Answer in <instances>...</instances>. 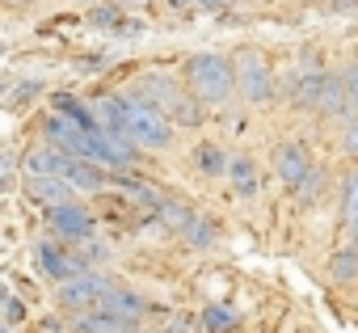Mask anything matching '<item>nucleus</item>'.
Instances as JSON below:
<instances>
[{"instance_id":"30","label":"nucleus","mask_w":358,"mask_h":333,"mask_svg":"<svg viewBox=\"0 0 358 333\" xmlns=\"http://www.w3.org/2000/svg\"><path fill=\"white\" fill-rule=\"evenodd\" d=\"M203 5H211V9H220V5H228V0H203Z\"/></svg>"},{"instance_id":"3","label":"nucleus","mask_w":358,"mask_h":333,"mask_svg":"<svg viewBox=\"0 0 358 333\" xmlns=\"http://www.w3.org/2000/svg\"><path fill=\"white\" fill-rule=\"evenodd\" d=\"M232 64H236V89H241V97L253 101V106H266L274 97V76H270L266 55L253 51V47H245V51H236Z\"/></svg>"},{"instance_id":"25","label":"nucleus","mask_w":358,"mask_h":333,"mask_svg":"<svg viewBox=\"0 0 358 333\" xmlns=\"http://www.w3.org/2000/svg\"><path fill=\"white\" fill-rule=\"evenodd\" d=\"M0 173H5V190H13V173H17V156L5 152V160H0Z\"/></svg>"},{"instance_id":"31","label":"nucleus","mask_w":358,"mask_h":333,"mask_svg":"<svg viewBox=\"0 0 358 333\" xmlns=\"http://www.w3.org/2000/svg\"><path fill=\"white\" fill-rule=\"evenodd\" d=\"M337 5H354V0H337Z\"/></svg>"},{"instance_id":"32","label":"nucleus","mask_w":358,"mask_h":333,"mask_svg":"<svg viewBox=\"0 0 358 333\" xmlns=\"http://www.w3.org/2000/svg\"><path fill=\"white\" fill-rule=\"evenodd\" d=\"M13 5H22V0H13Z\"/></svg>"},{"instance_id":"5","label":"nucleus","mask_w":358,"mask_h":333,"mask_svg":"<svg viewBox=\"0 0 358 333\" xmlns=\"http://www.w3.org/2000/svg\"><path fill=\"white\" fill-rule=\"evenodd\" d=\"M34 257H38L43 274L55 278L59 287L72 283V278H80V274H89V270H85L89 262H85L76 249H64V245H55V241H38V245H34Z\"/></svg>"},{"instance_id":"6","label":"nucleus","mask_w":358,"mask_h":333,"mask_svg":"<svg viewBox=\"0 0 358 333\" xmlns=\"http://www.w3.org/2000/svg\"><path fill=\"white\" fill-rule=\"evenodd\" d=\"M47 228H51L59 241L80 245V241L93 236V215H89L80 203H64V207H51V211H47Z\"/></svg>"},{"instance_id":"28","label":"nucleus","mask_w":358,"mask_h":333,"mask_svg":"<svg viewBox=\"0 0 358 333\" xmlns=\"http://www.w3.org/2000/svg\"><path fill=\"white\" fill-rule=\"evenodd\" d=\"M345 152H350V156H358V118H350V122H345Z\"/></svg>"},{"instance_id":"18","label":"nucleus","mask_w":358,"mask_h":333,"mask_svg":"<svg viewBox=\"0 0 358 333\" xmlns=\"http://www.w3.org/2000/svg\"><path fill=\"white\" fill-rule=\"evenodd\" d=\"M329 274H333L337 283H354V278H358V245L337 249V253L329 257Z\"/></svg>"},{"instance_id":"14","label":"nucleus","mask_w":358,"mask_h":333,"mask_svg":"<svg viewBox=\"0 0 358 333\" xmlns=\"http://www.w3.org/2000/svg\"><path fill=\"white\" fill-rule=\"evenodd\" d=\"M64 182H72L76 190H101L106 186V173L97 169L93 160H80V156H68V164H64V173H59Z\"/></svg>"},{"instance_id":"21","label":"nucleus","mask_w":358,"mask_h":333,"mask_svg":"<svg viewBox=\"0 0 358 333\" xmlns=\"http://www.w3.org/2000/svg\"><path fill=\"white\" fill-rule=\"evenodd\" d=\"M354 211H358V169L345 173V182H341V215L354 220Z\"/></svg>"},{"instance_id":"19","label":"nucleus","mask_w":358,"mask_h":333,"mask_svg":"<svg viewBox=\"0 0 358 333\" xmlns=\"http://www.w3.org/2000/svg\"><path fill=\"white\" fill-rule=\"evenodd\" d=\"M203 329H211V333H232V329H236V312L224 308V304H211V308H203Z\"/></svg>"},{"instance_id":"2","label":"nucleus","mask_w":358,"mask_h":333,"mask_svg":"<svg viewBox=\"0 0 358 333\" xmlns=\"http://www.w3.org/2000/svg\"><path fill=\"white\" fill-rule=\"evenodd\" d=\"M122 131H127L139 148H148V152H160V148L173 143V118H169L160 106L143 101L139 93L122 97Z\"/></svg>"},{"instance_id":"24","label":"nucleus","mask_w":358,"mask_h":333,"mask_svg":"<svg viewBox=\"0 0 358 333\" xmlns=\"http://www.w3.org/2000/svg\"><path fill=\"white\" fill-rule=\"evenodd\" d=\"M38 93H43V85H38V80H26V85L13 89V101H9V106H22V101H30V97H38Z\"/></svg>"},{"instance_id":"8","label":"nucleus","mask_w":358,"mask_h":333,"mask_svg":"<svg viewBox=\"0 0 358 333\" xmlns=\"http://www.w3.org/2000/svg\"><path fill=\"white\" fill-rule=\"evenodd\" d=\"M324 68H316V59H308L299 72H295V85H291V101L299 110H320V89H324Z\"/></svg>"},{"instance_id":"20","label":"nucleus","mask_w":358,"mask_h":333,"mask_svg":"<svg viewBox=\"0 0 358 333\" xmlns=\"http://www.w3.org/2000/svg\"><path fill=\"white\" fill-rule=\"evenodd\" d=\"M186 245H194V249H207V245H215V224L194 215V220L186 224Z\"/></svg>"},{"instance_id":"27","label":"nucleus","mask_w":358,"mask_h":333,"mask_svg":"<svg viewBox=\"0 0 358 333\" xmlns=\"http://www.w3.org/2000/svg\"><path fill=\"white\" fill-rule=\"evenodd\" d=\"M341 76H345V89H350V101H354V110H358V64H350V68H345Z\"/></svg>"},{"instance_id":"17","label":"nucleus","mask_w":358,"mask_h":333,"mask_svg":"<svg viewBox=\"0 0 358 333\" xmlns=\"http://www.w3.org/2000/svg\"><path fill=\"white\" fill-rule=\"evenodd\" d=\"M194 169L207 173V178H220L224 169H232V160H228L215 143H199V148H194Z\"/></svg>"},{"instance_id":"13","label":"nucleus","mask_w":358,"mask_h":333,"mask_svg":"<svg viewBox=\"0 0 358 333\" xmlns=\"http://www.w3.org/2000/svg\"><path fill=\"white\" fill-rule=\"evenodd\" d=\"M135 93H139L143 101H152V106H160V110H164V106H169V110H177V106H182V101H186V93H182V89H177V85H173L169 76H143Z\"/></svg>"},{"instance_id":"7","label":"nucleus","mask_w":358,"mask_h":333,"mask_svg":"<svg viewBox=\"0 0 358 333\" xmlns=\"http://www.w3.org/2000/svg\"><path fill=\"white\" fill-rule=\"evenodd\" d=\"M274 169H278L282 186H291V190H303L308 178L316 173L303 143H278V148H274Z\"/></svg>"},{"instance_id":"22","label":"nucleus","mask_w":358,"mask_h":333,"mask_svg":"<svg viewBox=\"0 0 358 333\" xmlns=\"http://www.w3.org/2000/svg\"><path fill=\"white\" fill-rule=\"evenodd\" d=\"M76 253L93 266V262H106V257H110V245H106V241H97V236H89V241H80V249H76Z\"/></svg>"},{"instance_id":"12","label":"nucleus","mask_w":358,"mask_h":333,"mask_svg":"<svg viewBox=\"0 0 358 333\" xmlns=\"http://www.w3.org/2000/svg\"><path fill=\"white\" fill-rule=\"evenodd\" d=\"M64 164H68V152H59L55 143L30 148V152H26V178H59Z\"/></svg>"},{"instance_id":"16","label":"nucleus","mask_w":358,"mask_h":333,"mask_svg":"<svg viewBox=\"0 0 358 333\" xmlns=\"http://www.w3.org/2000/svg\"><path fill=\"white\" fill-rule=\"evenodd\" d=\"M228 178H232V186H236L241 199H253V194H257V164H253L249 156H236V160H232Z\"/></svg>"},{"instance_id":"4","label":"nucleus","mask_w":358,"mask_h":333,"mask_svg":"<svg viewBox=\"0 0 358 333\" xmlns=\"http://www.w3.org/2000/svg\"><path fill=\"white\" fill-rule=\"evenodd\" d=\"M110 291H114V278L89 270V274H80V278H72V283L59 287V308H64L68 316H80V312L101 308V299H106Z\"/></svg>"},{"instance_id":"10","label":"nucleus","mask_w":358,"mask_h":333,"mask_svg":"<svg viewBox=\"0 0 358 333\" xmlns=\"http://www.w3.org/2000/svg\"><path fill=\"white\" fill-rule=\"evenodd\" d=\"M320 114H324V118H350V114H354V101H350V89H345V76H341V72H329V76H324Z\"/></svg>"},{"instance_id":"15","label":"nucleus","mask_w":358,"mask_h":333,"mask_svg":"<svg viewBox=\"0 0 358 333\" xmlns=\"http://www.w3.org/2000/svg\"><path fill=\"white\" fill-rule=\"evenodd\" d=\"M72 333H135V329L122 325L118 316H110L106 308H93V312L72 316Z\"/></svg>"},{"instance_id":"26","label":"nucleus","mask_w":358,"mask_h":333,"mask_svg":"<svg viewBox=\"0 0 358 333\" xmlns=\"http://www.w3.org/2000/svg\"><path fill=\"white\" fill-rule=\"evenodd\" d=\"M22 312H26V308H22V299H17V295H5V320H9V325H17V320H22Z\"/></svg>"},{"instance_id":"1","label":"nucleus","mask_w":358,"mask_h":333,"mask_svg":"<svg viewBox=\"0 0 358 333\" xmlns=\"http://www.w3.org/2000/svg\"><path fill=\"white\" fill-rule=\"evenodd\" d=\"M186 80H190V89L203 106H224L236 93V68L224 55H211V51H199V55L186 59Z\"/></svg>"},{"instance_id":"23","label":"nucleus","mask_w":358,"mask_h":333,"mask_svg":"<svg viewBox=\"0 0 358 333\" xmlns=\"http://www.w3.org/2000/svg\"><path fill=\"white\" fill-rule=\"evenodd\" d=\"M89 22H93V26H122V17H118V9H114V5L93 9V13H89Z\"/></svg>"},{"instance_id":"11","label":"nucleus","mask_w":358,"mask_h":333,"mask_svg":"<svg viewBox=\"0 0 358 333\" xmlns=\"http://www.w3.org/2000/svg\"><path fill=\"white\" fill-rule=\"evenodd\" d=\"M101 308H106L110 316H118L122 325H131V329L148 316V299H143V295H135V291H122V287H114V291L101 299Z\"/></svg>"},{"instance_id":"9","label":"nucleus","mask_w":358,"mask_h":333,"mask_svg":"<svg viewBox=\"0 0 358 333\" xmlns=\"http://www.w3.org/2000/svg\"><path fill=\"white\" fill-rule=\"evenodd\" d=\"M26 194H30V203H38V207H64V203H76V186L72 182H64V178H26Z\"/></svg>"},{"instance_id":"29","label":"nucleus","mask_w":358,"mask_h":333,"mask_svg":"<svg viewBox=\"0 0 358 333\" xmlns=\"http://www.w3.org/2000/svg\"><path fill=\"white\" fill-rule=\"evenodd\" d=\"M169 5H177V9H186V5H194V0H169Z\"/></svg>"}]
</instances>
